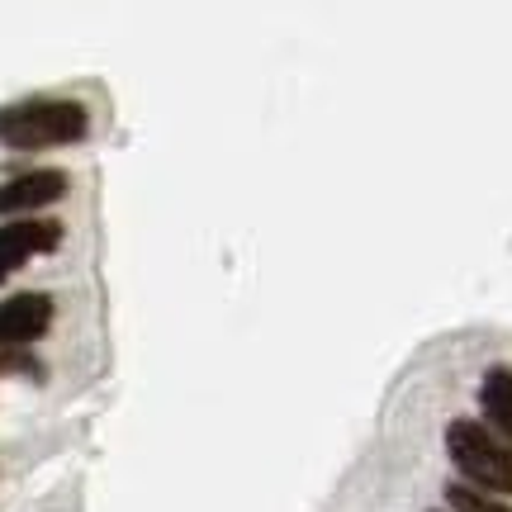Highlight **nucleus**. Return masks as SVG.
Masks as SVG:
<instances>
[{"mask_svg":"<svg viewBox=\"0 0 512 512\" xmlns=\"http://www.w3.org/2000/svg\"><path fill=\"white\" fill-rule=\"evenodd\" d=\"M91 133V114L81 100H15L0 110V143L5 147H57L81 143Z\"/></svg>","mask_w":512,"mask_h":512,"instance_id":"obj_1","label":"nucleus"},{"mask_svg":"<svg viewBox=\"0 0 512 512\" xmlns=\"http://www.w3.org/2000/svg\"><path fill=\"white\" fill-rule=\"evenodd\" d=\"M446 451L456 460V470L470 479V489L479 494H508L512 498V446L498 441L484 422L456 418L446 427Z\"/></svg>","mask_w":512,"mask_h":512,"instance_id":"obj_2","label":"nucleus"},{"mask_svg":"<svg viewBox=\"0 0 512 512\" xmlns=\"http://www.w3.org/2000/svg\"><path fill=\"white\" fill-rule=\"evenodd\" d=\"M57 242H62V223L57 219L5 223V228H0V280H10V275H15L24 261H34V256L57 252Z\"/></svg>","mask_w":512,"mask_h":512,"instance_id":"obj_3","label":"nucleus"},{"mask_svg":"<svg viewBox=\"0 0 512 512\" xmlns=\"http://www.w3.org/2000/svg\"><path fill=\"white\" fill-rule=\"evenodd\" d=\"M48 328H53V299L48 294L0 299V347H29Z\"/></svg>","mask_w":512,"mask_h":512,"instance_id":"obj_4","label":"nucleus"},{"mask_svg":"<svg viewBox=\"0 0 512 512\" xmlns=\"http://www.w3.org/2000/svg\"><path fill=\"white\" fill-rule=\"evenodd\" d=\"M62 195H67L62 171H24V176L0 185V214H34V209L57 204Z\"/></svg>","mask_w":512,"mask_h":512,"instance_id":"obj_5","label":"nucleus"},{"mask_svg":"<svg viewBox=\"0 0 512 512\" xmlns=\"http://www.w3.org/2000/svg\"><path fill=\"white\" fill-rule=\"evenodd\" d=\"M479 403H484V427H489L498 441L512 446V370L508 366H494L484 375Z\"/></svg>","mask_w":512,"mask_h":512,"instance_id":"obj_6","label":"nucleus"},{"mask_svg":"<svg viewBox=\"0 0 512 512\" xmlns=\"http://www.w3.org/2000/svg\"><path fill=\"white\" fill-rule=\"evenodd\" d=\"M446 508L451 512H512L508 503L479 494V489H470V484H446Z\"/></svg>","mask_w":512,"mask_h":512,"instance_id":"obj_7","label":"nucleus"},{"mask_svg":"<svg viewBox=\"0 0 512 512\" xmlns=\"http://www.w3.org/2000/svg\"><path fill=\"white\" fill-rule=\"evenodd\" d=\"M0 370H34L38 375V361L34 356H15V351H0Z\"/></svg>","mask_w":512,"mask_h":512,"instance_id":"obj_8","label":"nucleus"}]
</instances>
